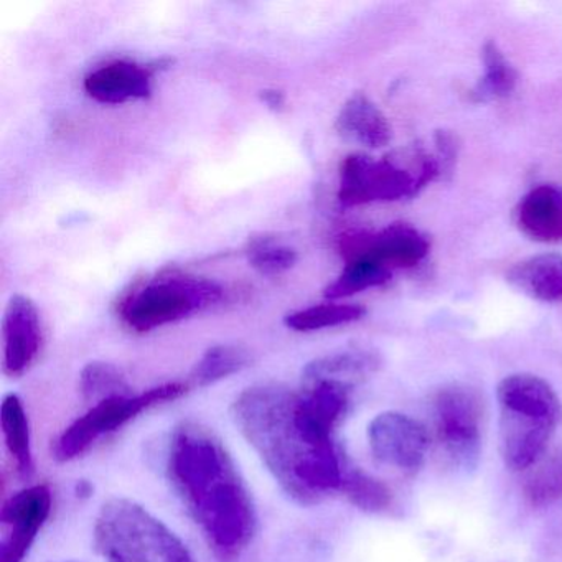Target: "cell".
Instances as JSON below:
<instances>
[{
  "label": "cell",
  "mask_w": 562,
  "mask_h": 562,
  "mask_svg": "<svg viewBox=\"0 0 562 562\" xmlns=\"http://www.w3.org/2000/svg\"><path fill=\"white\" fill-rule=\"evenodd\" d=\"M232 417L299 505H315L341 490L345 472L331 432L312 416L302 393L281 384L248 387L233 403Z\"/></svg>",
  "instance_id": "obj_1"
},
{
  "label": "cell",
  "mask_w": 562,
  "mask_h": 562,
  "mask_svg": "<svg viewBox=\"0 0 562 562\" xmlns=\"http://www.w3.org/2000/svg\"><path fill=\"white\" fill-rule=\"evenodd\" d=\"M167 475L213 554L238 561L258 531V513L222 440L202 424H180L170 436Z\"/></svg>",
  "instance_id": "obj_2"
},
{
  "label": "cell",
  "mask_w": 562,
  "mask_h": 562,
  "mask_svg": "<svg viewBox=\"0 0 562 562\" xmlns=\"http://www.w3.org/2000/svg\"><path fill=\"white\" fill-rule=\"evenodd\" d=\"M93 541L104 562H195L169 526L130 498H111L101 506Z\"/></svg>",
  "instance_id": "obj_3"
},
{
  "label": "cell",
  "mask_w": 562,
  "mask_h": 562,
  "mask_svg": "<svg viewBox=\"0 0 562 562\" xmlns=\"http://www.w3.org/2000/svg\"><path fill=\"white\" fill-rule=\"evenodd\" d=\"M223 299V288L210 279L167 268L139 282L117 302V315L131 330L144 331L182 321Z\"/></svg>",
  "instance_id": "obj_4"
},
{
  "label": "cell",
  "mask_w": 562,
  "mask_h": 562,
  "mask_svg": "<svg viewBox=\"0 0 562 562\" xmlns=\"http://www.w3.org/2000/svg\"><path fill=\"white\" fill-rule=\"evenodd\" d=\"M190 387L192 386L189 383L173 381V383L160 384V386L144 391V393L100 401L58 436L52 447V453L58 462H70V460L83 456L101 437L121 429L131 420L136 419L144 411L150 409L157 404L179 400L183 394L189 393Z\"/></svg>",
  "instance_id": "obj_5"
},
{
  "label": "cell",
  "mask_w": 562,
  "mask_h": 562,
  "mask_svg": "<svg viewBox=\"0 0 562 562\" xmlns=\"http://www.w3.org/2000/svg\"><path fill=\"white\" fill-rule=\"evenodd\" d=\"M426 186V180L416 170L403 169L390 159L374 160L363 154H353L341 162L338 202L344 206L396 202L417 195Z\"/></svg>",
  "instance_id": "obj_6"
},
{
  "label": "cell",
  "mask_w": 562,
  "mask_h": 562,
  "mask_svg": "<svg viewBox=\"0 0 562 562\" xmlns=\"http://www.w3.org/2000/svg\"><path fill=\"white\" fill-rule=\"evenodd\" d=\"M480 401L467 386L452 384L434 397V434L442 452L460 465L479 456Z\"/></svg>",
  "instance_id": "obj_7"
},
{
  "label": "cell",
  "mask_w": 562,
  "mask_h": 562,
  "mask_svg": "<svg viewBox=\"0 0 562 562\" xmlns=\"http://www.w3.org/2000/svg\"><path fill=\"white\" fill-rule=\"evenodd\" d=\"M429 239L411 225L396 223L378 233L353 232L340 236L338 249L345 261L368 259L386 269H409L429 252Z\"/></svg>",
  "instance_id": "obj_8"
},
{
  "label": "cell",
  "mask_w": 562,
  "mask_h": 562,
  "mask_svg": "<svg viewBox=\"0 0 562 562\" xmlns=\"http://www.w3.org/2000/svg\"><path fill=\"white\" fill-rule=\"evenodd\" d=\"M52 512V492L47 485H34L12 495L2 506L0 562H22Z\"/></svg>",
  "instance_id": "obj_9"
},
{
  "label": "cell",
  "mask_w": 562,
  "mask_h": 562,
  "mask_svg": "<svg viewBox=\"0 0 562 562\" xmlns=\"http://www.w3.org/2000/svg\"><path fill=\"white\" fill-rule=\"evenodd\" d=\"M368 443L380 462L400 470H416L426 459L429 432L407 414L384 411L371 419Z\"/></svg>",
  "instance_id": "obj_10"
},
{
  "label": "cell",
  "mask_w": 562,
  "mask_h": 562,
  "mask_svg": "<svg viewBox=\"0 0 562 562\" xmlns=\"http://www.w3.org/2000/svg\"><path fill=\"white\" fill-rule=\"evenodd\" d=\"M4 360L2 370L5 376L21 378L37 361L44 345L41 314L34 302L25 295H14L5 308Z\"/></svg>",
  "instance_id": "obj_11"
},
{
  "label": "cell",
  "mask_w": 562,
  "mask_h": 562,
  "mask_svg": "<svg viewBox=\"0 0 562 562\" xmlns=\"http://www.w3.org/2000/svg\"><path fill=\"white\" fill-rule=\"evenodd\" d=\"M499 453L509 470L532 469L544 459L558 424L531 414L499 409Z\"/></svg>",
  "instance_id": "obj_12"
},
{
  "label": "cell",
  "mask_w": 562,
  "mask_h": 562,
  "mask_svg": "<svg viewBox=\"0 0 562 562\" xmlns=\"http://www.w3.org/2000/svg\"><path fill=\"white\" fill-rule=\"evenodd\" d=\"M160 67H167V61H157V67L127 60L111 61L88 75L85 91L88 97L103 104L146 100L153 93L154 74Z\"/></svg>",
  "instance_id": "obj_13"
},
{
  "label": "cell",
  "mask_w": 562,
  "mask_h": 562,
  "mask_svg": "<svg viewBox=\"0 0 562 562\" xmlns=\"http://www.w3.org/2000/svg\"><path fill=\"white\" fill-rule=\"evenodd\" d=\"M499 409L531 414L554 424L562 423V404L551 384L536 374L516 373L496 386Z\"/></svg>",
  "instance_id": "obj_14"
},
{
  "label": "cell",
  "mask_w": 562,
  "mask_h": 562,
  "mask_svg": "<svg viewBox=\"0 0 562 562\" xmlns=\"http://www.w3.org/2000/svg\"><path fill=\"white\" fill-rule=\"evenodd\" d=\"M335 130L344 139L370 149H380L391 140V126L380 108L363 93H355L341 106Z\"/></svg>",
  "instance_id": "obj_15"
},
{
  "label": "cell",
  "mask_w": 562,
  "mask_h": 562,
  "mask_svg": "<svg viewBox=\"0 0 562 562\" xmlns=\"http://www.w3.org/2000/svg\"><path fill=\"white\" fill-rule=\"evenodd\" d=\"M518 225L536 241H562V192L552 186L532 189L518 206Z\"/></svg>",
  "instance_id": "obj_16"
},
{
  "label": "cell",
  "mask_w": 562,
  "mask_h": 562,
  "mask_svg": "<svg viewBox=\"0 0 562 562\" xmlns=\"http://www.w3.org/2000/svg\"><path fill=\"white\" fill-rule=\"evenodd\" d=\"M506 279L536 301H562V255L544 252L522 259L506 272Z\"/></svg>",
  "instance_id": "obj_17"
},
{
  "label": "cell",
  "mask_w": 562,
  "mask_h": 562,
  "mask_svg": "<svg viewBox=\"0 0 562 562\" xmlns=\"http://www.w3.org/2000/svg\"><path fill=\"white\" fill-rule=\"evenodd\" d=\"M380 368V357L373 351L353 350L337 351L311 361L304 368L305 383L314 381H337L353 387L355 383L364 380Z\"/></svg>",
  "instance_id": "obj_18"
},
{
  "label": "cell",
  "mask_w": 562,
  "mask_h": 562,
  "mask_svg": "<svg viewBox=\"0 0 562 562\" xmlns=\"http://www.w3.org/2000/svg\"><path fill=\"white\" fill-rule=\"evenodd\" d=\"M0 426L4 436L5 447L14 459L15 467L22 476L34 473V453H32L31 426L27 413L18 394H9L0 407Z\"/></svg>",
  "instance_id": "obj_19"
},
{
  "label": "cell",
  "mask_w": 562,
  "mask_h": 562,
  "mask_svg": "<svg viewBox=\"0 0 562 562\" xmlns=\"http://www.w3.org/2000/svg\"><path fill=\"white\" fill-rule=\"evenodd\" d=\"M483 77L473 87L472 97L476 103L505 100L515 91L518 74L495 42L483 47Z\"/></svg>",
  "instance_id": "obj_20"
},
{
  "label": "cell",
  "mask_w": 562,
  "mask_h": 562,
  "mask_svg": "<svg viewBox=\"0 0 562 562\" xmlns=\"http://www.w3.org/2000/svg\"><path fill=\"white\" fill-rule=\"evenodd\" d=\"M249 363H251V355L245 348L235 347V345H216L200 358L187 383L190 386H210L232 374L239 373Z\"/></svg>",
  "instance_id": "obj_21"
},
{
  "label": "cell",
  "mask_w": 562,
  "mask_h": 562,
  "mask_svg": "<svg viewBox=\"0 0 562 562\" xmlns=\"http://www.w3.org/2000/svg\"><path fill=\"white\" fill-rule=\"evenodd\" d=\"M390 269L368 259H357V261L347 262L344 272L327 285L324 295L330 301H338V299L351 297L367 289L381 288L390 282Z\"/></svg>",
  "instance_id": "obj_22"
},
{
  "label": "cell",
  "mask_w": 562,
  "mask_h": 562,
  "mask_svg": "<svg viewBox=\"0 0 562 562\" xmlns=\"http://www.w3.org/2000/svg\"><path fill=\"white\" fill-rule=\"evenodd\" d=\"M367 308L357 304H322L304 311L292 312L284 318V324L295 331H315L324 328L338 327L360 321Z\"/></svg>",
  "instance_id": "obj_23"
},
{
  "label": "cell",
  "mask_w": 562,
  "mask_h": 562,
  "mask_svg": "<svg viewBox=\"0 0 562 562\" xmlns=\"http://www.w3.org/2000/svg\"><path fill=\"white\" fill-rule=\"evenodd\" d=\"M80 391L85 400L93 401L94 404L110 397L133 394L120 368L104 361H93L83 368L80 374Z\"/></svg>",
  "instance_id": "obj_24"
},
{
  "label": "cell",
  "mask_w": 562,
  "mask_h": 562,
  "mask_svg": "<svg viewBox=\"0 0 562 562\" xmlns=\"http://www.w3.org/2000/svg\"><path fill=\"white\" fill-rule=\"evenodd\" d=\"M341 492L357 508L368 513L383 512L391 503V490L381 480L361 470L345 473Z\"/></svg>",
  "instance_id": "obj_25"
},
{
  "label": "cell",
  "mask_w": 562,
  "mask_h": 562,
  "mask_svg": "<svg viewBox=\"0 0 562 562\" xmlns=\"http://www.w3.org/2000/svg\"><path fill=\"white\" fill-rule=\"evenodd\" d=\"M525 483V495L532 505L544 506L562 498V452L532 467Z\"/></svg>",
  "instance_id": "obj_26"
},
{
  "label": "cell",
  "mask_w": 562,
  "mask_h": 562,
  "mask_svg": "<svg viewBox=\"0 0 562 562\" xmlns=\"http://www.w3.org/2000/svg\"><path fill=\"white\" fill-rule=\"evenodd\" d=\"M249 265L262 276H278L294 268L297 251L291 246L279 245L272 238L252 239L248 249Z\"/></svg>",
  "instance_id": "obj_27"
},
{
  "label": "cell",
  "mask_w": 562,
  "mask_h": 562,
  "mask_svg": "<svg viewBox=\"0 0 562 562\" xmlns=\"http://www.w3.org/2000/svg\"><path fill=\"white\" fill-rule=\"evenodd\" d=\"M436 147L440 167L447 170L452 169L453 162H456L457 150H459L453 134L447 133V131H439L436 134Z\"/></svg>",
  "instance_id": "obj_28"
},
{
  "label": "cell",
  "mask_w": 562,
  "mask_h": 562,
  "mask_svg": "<svg viewBox=\"0 0 562 562\" xmlns=\"http://www.w3.org/2000/svg\"><path fill=\"white\" fill-rule=\"evenodd\" d=\"M261 100L266 106L271 108V110L274 111H281L285 104L284 93L278 90L261 91Z\"/></svg>",
  "instance_id": "obj_29"
}]
</instances>
